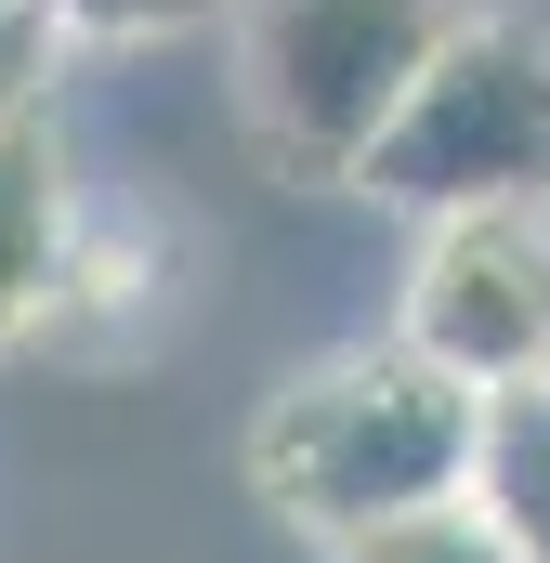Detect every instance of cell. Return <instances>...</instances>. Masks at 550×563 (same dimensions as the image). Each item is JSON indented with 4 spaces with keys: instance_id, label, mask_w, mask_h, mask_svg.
I'll return each mask as SVG.
<instances>
[{
    "instance_id": "obj_5",
    "label": "cell",
    "mask_w": 550,
    "mask_h": 563,
    "mask_svg": "<svg viewBox=\"0 0 550 563\" xmlns=\"http://www.w3.org/2000/svg\"><path fill=\"white\" fill-rule=\"evenodd\" d=\"M66 236H79L66 132H53V106H26V119H0V341H26V328L53 314Z\"/></svg>"
},
{
    "instance_id": "obj_1",
    "label": "cell",
    "mask_w": 550,
    "mask_h": 563,
    "mask_svg": "<svg viewBox=\"0 0 550 563\" xmlns=\"http://www.w3.org/2000/svg\"><path fill=\"white\" fill-rule=\"evenodd\" d=\"M472 445H485V394H459L446 367H419L407 341H367V354H328L301 367L250 432V472L288 525L315 538H381L419 525L446 498H472Z\"/></svg>"
},
{
    "instance_id": "obj_2",
    "label": "cell",
    "mask_w": 550,
    "mask_h": 563,
    "mask_svg": "<svg viewBox=\"0 0 550 563\" xmlns=\"http://www.w3.org/2000/svg\"><path fill=\"white\" fill-rule=\"evenodd\" d=\"M354 184L419 210V223H446V210H538L550 197V26L459 13Z\"/></svg>"
},
{
    "instance_id": "obj_3",
    "label": "cell",
    "mask_w": 550,
    "mask_h": 563,
    "mask_svg": "<svg viewBox=\"0 0 550 563\" xmlns=\"http://www.w3.org/2000/svg\"><path fill=\"white\" fill-rule=\"evenodd\" d=\"M472 0H250L237 66H250V119L301 170H367V144L394 132L419 66L446 53Z\"/></svg>"
},
{
    "instance_id": "obj_8",
    "label": "cell",
    "mask_w": 550,
    "mask_h": 563,
    "mask_svg": "<svg viewBox=\"0 0 550 563\" xmlns=\"http://www.w3.org/2000/svg\"><path fill=\"white\" fill-rule=\"evenodd\" d=\"M341 563H512L485 538V511L472 498H446V511H419V525H381V538H354Z\"/></svg>"
},
{
    "instance_id": "obj_4",
    "label": "cell",
    "mask_w": 550,
    "mask_h": 563,
    "mask_svg": "<svg viewBox=\"0 0 550 563\" xmlns=\"http://www.w3.org/2000/svg\"><path fill=\"white\" fill-rule=\"evenodd\" d=\"M407 341L419 367H446L459 394H538L550 380V223L538 210H446L419 223L407 263Z\"/></svg>"
},
{
    "instance_id": "obj_7",
    "label": "cell",
    "mask_w": 550,
    "mask_h": 563,
    "mask_svg": "<svg viewBox=\"0 0 550 563\" xmlns=\"http://www.w3.org/2000/svg\"><path fill=\"white\" fill-rule=\"evenodd\" d=\"M40 26H53V53L66 40H184V26H210L223 0H26Z\"/></svg>"
},
{
    "instance_id": "obj_9",
    "label": "cell",
    "mask_w": 550,
    "mask_h": 563,
    "mask_svg": "<svg viewBox=\"0 0 550 563\" xmlns=\"http://www.w3.org/2000/svg\"><path fill=\"white\" fill-rule=\"evenodd\" d=\"M26 106H53V26L26 0H0V119H26Z\"/></svg>"
},
{
    "instance_id": "obj_6",
    "label": "cell",
    "mask_w": 550,
    "mask_h": 563,
    "mask_svg": "<svg viewBox=\"0 0 550 563\" xmlns=\"http://www.w3.org/2000/svg\"><path fill=\"white\" fill-rule=\"evenodd\" d=\"M472 511L512 563H550V380L538 394H498L485 445H472Z\"/></svg>"
}]
</instances>
